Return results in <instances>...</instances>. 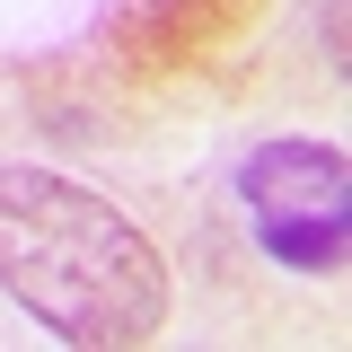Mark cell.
Wrapping results in <instances>:
<instances>
[{
	"mask_svg": "<svg viewBox=\"0 0 352 352\" xmlns=\"http://www.w3.org/2000/svg\"><path fill=\"white\" fill-rule=\"evenodd\" d=\"M0 291L62 344H150L168 264L106 194L53 168H0Z\"/></svg>",
	"mask_w": 352,
	"mask_h": 352,
	"instance_id": "cell-1",
	"label": "cell"
},
{
	"mask_svg": "<svg viewBox=\"0 0 352 352\" xmlns=\"http://www.w3.org/2000/svg\"><path fill=\"white\" fill-rule=\"evenodd\" d=\"M256 247L291 273H335L352 238V168L335 141H256L238 168Z\"/></svg>",
	"mask_w": 352,
	"mask_h": 352,
	"instance_id": "cell-2",
	"label": "cell"
},
{
	"mask_svg": "<svg viewBox=\"0 0 352 352\" xmlns=\"http://www.w3.org/2000/svg\"><path fill=\"white\" fill-rule=\"evenodd\" d=\"M247 18H256V0H141L124 27V53L132 71H185L194 53L229 44Z\"/></svg>",
	"mask_w": 352,
	"mask_h": 352,
	"instance_id": "cell-3",
	"label": "cell"
},
{
	"mask_svg": "<svg viewBox=\"0 0 352 352\" xmlns=\"http://www.w3.org/2000/svg\"><path fill=\"white\" fill-rule=\"evenodd\" d=\"M326 62L344 71V0H326Z\"/></svg>",
	"mask_w": 352,
	"mask_h": 352,
	"instance_id": "cell-4",
	"label": "cell"
}]
</instances>
